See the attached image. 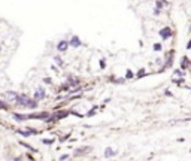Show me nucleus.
I'll return each instance as SVG.
<instances>
[{
    "label": "nucleus",
    "instance_id": "39448f33",
    "mask_svg": "<svg viewBox=\"0 0 191 161\" xmlns=\"http://www.w3.org/2000/svg\"><path fill=\"white\" fill-rule=\"evenodd\" d=\"M34 98H36L37 102L42 100V98H45V90H43V88H37V90L34 91Z\"/></svg>",
    "mask_w": 191,
    "mask_h": 161
},
{
    "label": "nucleus",
    "instance_id": "f3484780",
    "mask_svg": "<svg viewBox=\"0 0 191 161\" xmlns=\"http://www.w3.org/2000/svg\"><path fill=\"white\" fill-rule=\"evenodd\" d=\"M67 158H69L67 154H64V155H61V157H60V160H67Z\"/></svg>",
    "mask_w": 191,
    "mask_h": 161
},
{
    "label": "nucleus",
    "instance_id": "423d86ee",
    "mask_svg": "<svg viewBox=\"0 0 191 161\" xmlns=\"http://www.w3.org/2000/svg\"><path fill=\"white\" fill-rule=\"evenodd\" d=\"M160 36H161L163 39H167V38H170V36H172V30L169 27H164V29H161Z\"/></svg>",
    "mask_w": 191,
    "mask_h": 161
},
{
    "label": "nucleus",
    "instance_id": "7ed1b4c3",
    "mask_svg": "<svg viewBox=\"0 0 191 161\" xmlns=\"http://www.w3.org/2000/svg\"><path fill=\"white\" fill-rule=\"evenodd\" d=\"M69 45L73 46V48H79L81 46V39L78 38V36H72V39L69 40Z\"/></svg>",
    "mask_w": 191,
    "mask_h": 161
},
{
    "label": "nucleus",
    "instance_id": "f8f14e48",
    "mask_svg": "<svg viewBox=\"0 0 191 161\" xmlns=\"http://www.w3.org/2000/svg\"><path fill=\"white\" fill-rule=\"evenodd\" d=\"M187 67H190V66H188V60L184 58V60H182V69H187Z\"/></svg>",
    "mask_w": 191,
    "mask_h": 161
},
{
    "label": "nucleus",
    "instance_id": "dca6fc26",
    "mask_svg": "<svg viewBox=\"0 0 191 161\" xmlns=\"http://www.w3.org/2000/svg\"><path fill=\"white\" fill-rule=\"evenodd\" d=\"M137 75H139V76H142V75H145V70H143V69H141V70H139V73H137Z\"/></svg>",
    "mask_w": 191,
    "mask_h": 161
},
{
    "label": "nucleus",
    "instance_id": "f03ea898",
    "mask_svg": "<svg viewBox=\"0 0 191 161\" xmlns=\"http://www.w3.org/2000/svg\"><path fill=\"white\" fill-rule=\"evenodd\" d=\"M67 48H69V42H67V40H60L58 45H57V49H58L60 52L67 51Z\"/></svg>",
    "mask_w": 191,
    "mask_h": 161
},
{
    "label": "nucleus",
    "instance_id": "0eeeda50",
    "mask_svg": "<svg viewBox=\"0 0 191 161\" xmlns=\"http://www.w3.org/2000/svg\"><path fill=\"white\" fill-rule=\"evenodd\" d=\"M113 155H117V152L112 149V148H106L105 149V157L108 158V157H113Z\"/></svg>",
    "mask_w": 191,
    "mask_h": 161
},
{
    "label": "nucleus",
    "instance_id": "4468645a",
    "mask_svg": "<svg viewBox=\"0 0 191 161\" xmlns=\"http://www.w3.org/2000/svg\"><path fill=\"white\" fill-rule=\"evenodd\" d=\"M154 49H155V51H161V45H160V43L154 45Z\"/></svg>",
    "mask_w": 191,
    "mask_h": 161
},
{
    "label": "nucleus",
    "instance_id": "9b49d317",
    "mask_svg": "<svg viewBox=\"0 0 191 161\" xmlns=\"http://www.w3.org/2000/svg\"><path fill=\"white\" fill-rule=\"evenodd\" d=\"M54 60H55V63H57L58 66H63V60H61L58 55H55V57H54Z\"/></svg>",
    "mask_w": 191,
    "mask_h": 161
},
{
    "label": "nucleus",
    "instance_id": "2eb2a0df",
    "mask_svg": "<svg viewBox=\"0 0 191 161\" xmlns=\"http://www.w3.org/2000/svg\"><path fill=\"white\" fill-rule=\"evenodd\" d=\"M6 107H8V106H6V105L2 102V100H0V109H6Z\"/></svg>",
    "mask_w": 191,
    "mask_h": 161
},
{
    "label": "nucleus",
    "instance_id": "1a4fd4ad",
    "mask_svg": "<svg viewBox=\"0 0 191 161\" xmlns=\"http://www.w3.org/2000/svg\"><path fill=\"white\" fill-rule=\"evenodd\" d=\"M181 76H182V72H181V70H175V73H173L172 79H173V81H176V78H181Z\"/></svg>",
    "mask_w": 191,
    "mask_h": 161
},
{
    "label": "nucleus",
    "instance_id": "6ab92c4d",
    "mask_svg": "<svg viewBox=\"0 0 191 161\" xmlns=\"http://www.w3.org/2000/svg\"><path fill=\"white\" fill-rule=\"evenodd\" d=\"M43 143H46V145H51V143H52V140H43Z\"/></svg>",
    "mask_w": 191,
    "mask_h": 161
},
{
    "label": "nucleus",
    "instance_id": "20e7f679",
    "mask_svg": "<svg viewBox=\"0 0 191 161\" xmlns=\"http://www.w3.org/2000/svg\"><path fill=\"white\" fill-rule=\"evenodd\" d=\"M17 97H18V94L14 93V91H8L5 94V98H6L8 102H17Z\"/></svg>",
    "mask_w": 191,
    "mask_h": 161
},
{
    "label": "nucleus",
    "instance_id": "aec40b11",
    "mask_svg": "<svg viewBox=\"0 0 191 161\" xmlns=\"http://www.w3.org/2000/svg\"><path fill=\"white\" fill-rule=\"evenodd\" d=\"M187 48H188V49H190V48H191V40H190V42H188V45H187Z\"/></svg>",
    "mask_w": 191,
    "mask_h": 161
},
{
    "label": "nucleus",
    "instance_id": "ddd939ff",
    "mask_svg": "<svg viewBox=\"0 0 191 161\" xmlns=\"http://www.w3.org/2000/svg\"><path fill=\"white\" fill-rule=\"evenodd\" d=\"M125 78H127V79L133 78V72H132V70H127V73H125Z\"/></svg>",
    "mask_w": 191,
    "mask_h": 161
},
{
    "label": "nucleus",
    "instance_id": "f257e3e1",
    "mask_svg": "<svg viewBox=\"0 0 191 161\" xmlns=\"http://www.w3.org/2000/svg\"><path fill=\"white\" fill-rule=\"evenodd\" d=\"M29 102H30V98L25 95V94H20V95L17 97V105H20V106L27 107V106H29Z\"/></svg>",
    "mask_w": 191,
    "mask_h": 161
},
{
    "label": "nucleus",
    "instance_id": "6e6552de",
    "mask_svg": "<svg viewBox=\"0 0 191 161\" xmlns=\"http://www.w3.org/2000/svg\"><path fill=\"white\" fill-rule=\"evenodd\" d=\"M27 107H29V109H36V107H37V100H36V98L29 102V106H27Z\"/></svg>",
    "mask_w": 191,
    "mask_h": 161
},
{
    "label": "nucleus",
    "instance_id": "412c9836",
    "mask_svg": "<svg viewBox=\"0 0 191 161\" xmlns=\"http://www.w3.org/2000/svg\"><path fill=\"white\" fill-rule=\"evenodd\" d=\"M190 70H191V66H190Z\"/></svg>",
    "mask_w": 191,
    "mask_h": 161
},
{
    "label": "nucleus",
    "instance_id": "a211bd4d",
    "mask_svg": "<svg viewBox=\"0 0 191 161\" xmlns=\"http://www.w3.org/2000/svg\"><path fill=\"white\" fill-rule=\"evenodd\" d=\"M43 81H45V84H51V79H49V78H45Z\"/></svg>",
    "mask_w": 191,
    "mask_h": 161
},
{
    "label": "nucleus",
    "instance_id": "9d476101",
    "mask_svg": "<svg viewBox=\"0 0 191 161\" xmlns=\"http://www.w3.org/2000/svg\"><path fill=\"white\" fill-rule=\"evenodd\" d=\"M88 149H90V148H81V149H78V152H76V155L85 154V152H88Z\"/></svg>",
    "mask_w": 191,
    "mask_h": 161
}]
</instances>
